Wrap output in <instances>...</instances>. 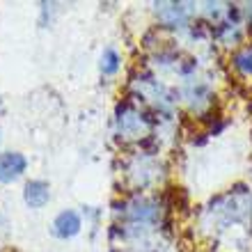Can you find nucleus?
<instances>
[{
    "label": "nucleus",
    "mask_w": 252,
    "mask_h": 252,
    "mask_svg": "<svg viewBox=\"0 0 252 252\" xmlns=\"http://www.w3.org/2000/svg\"><path fill=\"white\" fill-rule=\"evenodd\" d=\"M117 66H120V55L115 53L113 48H108L106 53H103V60H101V69L106 73H115Z\"/></svg>",
    "instance_id": "obj_4"
},
{
    "label": "nucleus",
    "mask_w": 252,
    "mask_h": 252,
    "mask_svg": "<svg viewBox=\"0 0 252 252\" xmlns=\"http://www.w3.org/2000/svg\"><path fill=\"white\" fill-rule=\"evenodd\" d=\"M26 158L21 154L7 152L0 154V181L2 184H9V181H16L21 174L26 172Z\"/></svg>",
    "instance_id": "obj_1"
},
{
    "label": "nucleus",
    "mask_w": 252,
    "mask_h": 252,
    "mask_svg": "<svg viewBox=\"0 0 252 252\" xmlns=\"http://www.w3.org/2000/svg\"><path fill=\"white\" fill-rule=\"evenodd\" d=\"M26 202L32 209H41L48 202V186L44 181H30L26 186Z\"/></svg>",
    "instance_id": "obj_3"
},
{
    "label": "nucleus",
    "mask_w": 252,
    "mask_h": 252,
    "mask_svg": "<svg viewBox=\"0 0 252 252\" xmlns=\"http://www.w3.org/2000/svg\"><path fill=\"white\" fill-rule=\"evenodd\" d=\"M78 229H80V218L76 211H62L55 218V232L62 239H69L73 234H78Z\"/></svg>",
    "instance_id": "obj_2"
},
{
    "label": "nucleus",
    "mask_w": 252,
    "mask_h": 252,
    "mask_svg": "<svg viewBox=\"0 0 252 252\" xmlns=\"http://www.w3.org/2000/svg\"><path fill=\"white\" fill-rule=\"evenodd\" d=\"M239 66L246 73H252V53H250V51H248V53H243L239 58Z\"/></svg>",
    "instance_id": "obj_5"
}]
</instances>
